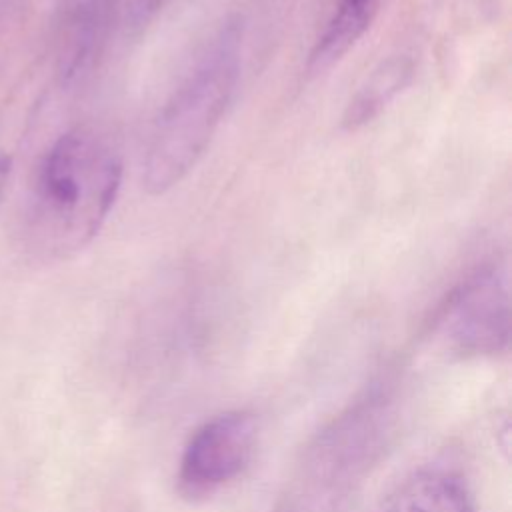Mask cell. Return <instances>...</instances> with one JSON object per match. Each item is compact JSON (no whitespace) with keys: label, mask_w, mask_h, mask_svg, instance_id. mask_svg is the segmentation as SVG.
Segmentation results:
<instances>
[{"label":"cell","mask_w":512,"mask_h":512,"mask_svg":"<svg viewBox=\"0 0 512 512\" xmlns=\"http://www.w3.org/2000/svg\"><path fill=\"white\" fill-rule=\"evenodd\" d=\"M432 332L452 354L462 358L496 356L510 342V288L502 264L478 268L440 304Z\"/></svg>","instance_id":"3957f363"},{"label":"cell","mask_w":512,"mask_h":512,"mask_svg":"<svg viewBox=\"0 0 512 512\" xmlns=\"http://www.w3.org/2000/svg\"><path fill=\"white\" fill-rule=\"evenodd\" d=\"M382 0H334L308 54V72L320 74L342 60L370 30Z\"/></svg>","instance_id":"8992f818"},{"label":"cell","mask_w":512,"mask_h":512,"mask_svg":"<svg viewBox=\"0 0 512 512\" xmlns=\"http://www.w3.org/2000/svg\"><path fill=\"white\" fill-rule=\"evenodd\" d=\"M8 172H10V160L6 156H0V198L4 194V188H6V178H8Z\"/></svg>","instance_id":"30bf717a"},{"label":"cell","mask_w":512,"mask_h":512,"mask_svg":"<svg viewBox=\"0 0 512 512\" xmlns=\"http://www.w3.org/2000/svg\"><path fill=\"white\" fill-rule=\"evenodd\" d=\"M242 24L226 20L160 108L142 162V184L160 196L198 164L236 92Z\"/></svg>","instance_id":"7a4b0ae2"},{"label":"cell","mask_w":512,"mask_h":512,"mask_svg":"<svg viewBox=\"0 0 512 512\" xmlns=\"http://www.w3.org/2000/svg\"><path fill=\"white\" fill-rule=\"evenodd\" d=\"M170 0H114L116 24L126 34L142 32Z\"/></svg>","instance_id":"9c48e42d"},{"label":"cell","mask_w":512,"mask_h":512,"mask_svg":"<svg viewBox=\"0 0 512 512\" xmlns=\"http://www.w3.org/2000/svg\"><path fill=\"white\" fill-rule=\"evenodd\" d=\"M122 184L116 150L90 128L60 134L42 154L30 180L22 236L46 260H66L102 230Z\"/></svg>","instance_id":"6da1fadb"},{"label":"cell","mask_w":512,"mask_h":512,"mask_svg":"<svg viewBox=\"0 0 512 512\" xmlns=\"http://www.w3.org/2000/svg\"><path fill=\"white\" fill-rule=\"evenodd\" d=\"M380 512H476V502L462 474L434 466L400 482Z\"/></svg>","instance_id":"5b68a950"},{"label":"cell","mask_w":512,"mask_h":512,"mask_svg":"<svg viewBox=\"0 0 512 512\" xmlns=\"http://www.w3.org/2000/svg\"><path fill=\"white\" fill-rule=\"evenodd\" d=\"M256 436L258 422L248 410H228L200 424L178 462V492L200 500L234 482L254 456Z\"/></svg>","instance_id":"277c9868"},{"label":"cell","mask_w":512,"mask_h":512,"mask_svg":"<svg viewBox=\"0 0 512 512\" xmlns=\"http://www.w3.org/2000/svg\"><path fill=\"white\" fill-rule=\"evenodd\" d=\"M414 68V60L408 54H392L378 62L348 100L342 126L346 130H358L378 118L410 86Z\"/></svg>","instance_id":"52a82bcc"},{"label":"cell","mask_w":512,"mask_h":512,"mask_svg":"<svg viewBox=\"0 0 512 512\" xmlns=\"http://www.w3.org/2000/svg\"><path fill=\"white\" fill-rule=\"evenodd\" d=\"M112 24H116L114 0H84L78 6L62 56L64 76L74 78L92 66Z\"/></svg>","instance_id":"ba28073f"}]
</instances>
